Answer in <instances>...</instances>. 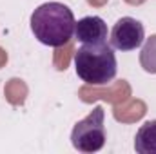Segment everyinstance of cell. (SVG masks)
Returning a JSON list of instances; mask_svg holds the SVG:
<instances>
[{
  "instance_id": "cell-9",
  "label": "cell",
  "mask_w": 156,
  "mask_h": 154,
  "mask_svg": "<svg viewBox=\"0 0 156 154\" xmlns=\"http://www.w3.org/2000/svg\"><path fill=\"white\" fill-rule=\"evenodd\" d=\"M4 94L7 98L9 103L13 105H22L26 102V96H27V85L24 83V80L20 78H13L5 83L4 87Z\"/></svg>"
},
{
  "instance_id": "cell-3",
  "label": "cell",
  "mask_w": 156,
  "mask_h": 154,
  "mask_svg": "<svg viewBox=\"0 0 156 154\" xmlns=\"http://www.w3.org/2000/svg\"><path fill=\"white\" fill-rule=\"evenodd\" d=\"M104 118H105L104 107L96 105L83 120L76 121V125L73 127V132H71V143L78 152H98L105 145L107 134H105Z\"/></svg>"
},
{
  "instance_id": "cell-12",
  "label": "cell",
  "mask_w": 156,
  "mask_h": 154,
  "mask_svg": "<svg viewBox=\"0 0 156 154\" xmlns=\"http://www.w3.org/2000/svg\"><path fill=\"white\" fill-rule=\"evenodd\" d=\"M5 64H7V53H5V51L0 47V69H2Z\"/></svg>"
},
{
  "instance_id": "cell-10",
  "label": "cell",
  "mask_w": 156,
  "mask_h": 154,
  "mask_svg": "<svg viewBox=\"0 0 156 154\" xmlns=\"http://www.w3.org/2000/svg\"><path fill=\"white\" fill-rule=\"evenodd\" d=\"M140 64L145 73L156 75V35H151L144 44L140 53Z\"/></svg>"
},
{
  "instance_id": "cell-11",
  "label": "cell",
  "mask_w": 156,
  "mask_h": 154,
  "mask_svg": "<svg viewBox=\"0 0 156 154\" xmlns=\"http://www.w3.org/2000/svg\"><path fill=\"white\" fill-rule=\"evenodd\" d=\"M73 53H75V47H73L71 42L66 44V45H62V47H56V51H55V58H53L55 67H56L58 71H66L67 65H69V60H71Z\"/></svg>"
},
{
  "instance_id": "cell-4",
  "label": "cell",
  "mask_w": 156,
  "mask_h": 154,
  "mask_svg": "<svg viewBox=\"0 0 156 154\" xmlns=\"http://www.w3.org/2000/svg\"><path fill=\"white\" fill-rule=\"evenodd\" d=\"M145 38V29L140 20L133 16L120 18L111 31V45L118 51H133L142 45Z\"/></svg>"
},
{
  "instance_id": "cell-7",
  "label": "cell",
  "mask_w": 156,
  "mask_h": 154,
  "mask_svg": "<svg viewBox=\"0 0 156 154\" xmlns=\"http://www.w3.org/2000/svg\"><path fill=\"white\" fill-rule=\"evenodd\" d=\"M134 151L140 154H156V120L145 121L134 138Z\"/></svg>"
},
{
  "instance_id": "cell-8",
  "label": "cell",
  "mask_w": 156,
  "mask_h": 154,
  "mask_svg": "<svg viewBox=\"0 0 156 154\" xmlns=\"http://www.w3.org/2000/svg\"><path fill=\"white\" fill-rule=\"evenodd\" d=\"M147 113V105L142 102V100H125L122 102V105L118 103L115 107V118L118 121H123V123H131V121H136L140 118H144V114Z\"/></svg>"
},
{
  "instance_id": "cell-5",
  "label": "cell",
  "mask_w": 156,
  "mask_h": 154,
  "mask_svg": "<svg viewBox=\"0 0 156 154\" xmlns=\"http://www.w3.org/2000/svg\"><path fill=\"white\" fill-rule=\"evenodd\" d=\"M78 96L82 102L85 103H93L96 100H105L109 103H122L125 102L129 96H131V85L125 82V80H118L115 82L109 89H96L93 85H83L80 91H78Z\"/></svg>"
},
{
  "instance_id": "cell-2",
  "label": "cell",
  "mask_w": 156,
  "mask_h": 154,
  "mask_svg": "<svg viewBox=\"0 0 156 154\" xmlns=\"http://www.w3.org/2000/svg\"><path fill=\"white\" fill-rule=\"evenodd\" d=\"M76 75L87 85H109L118 71L116 56L107 44H83L75 53Z\"/></svg>"
},
{
  "instance_id": "cell-1",
  "label": "cell",
  "mask_w": 156,
  "mask_h": 154,
  "mask_svg": "<svg viewBox=\"0 0 156 154\" xmlns=\"http://www.w3.org/2000/svg\"><path fill=\"white\" fill-rule=\"evenodd\" d=\"M75 15L60 2H45L31 15V31L40 44L49 47H62L75 35Z\"/></svg>"
},
{
  "instance_id": "cell-6",
  "label": "cell",
  "mask_w": 156,
  "mask_h": 154,
  "mask_svg": "<svg viewBox=\"0 0 156 154\" xmlns=\"http://www.w3.org/2000/svg\"><path fill=\"white\" fill-rule=\"evenodd\" d=\"M75 37L82 44H105L107 24L100 16H85L75 26Z\"/></svg>"
},
{
  "instance_id": "cell-14",
  "label": "cell",
  "mask_w": 156,
  "mask_h": 154,
  "mask_svg": "<svg viewBox=\"0 0 156 154\" xmlns=\"http://www.w3.org/2000/svg\"><path fill=\"white\" fill-rule=\"evenodd\" d=\"M127 4H131V5H140V4H144L145 0H125Z\"/></svg>"
},
{
  "instance_id": "cell-13",
  "label": "cell",
  "mask_w": 156,
  "mask_h": 154,
  "mask_svg": "<svg viewBox=\"0 0 156 154\" xmlns=\"http://www.w3.org/2000/svg\"><path fill=\"white\" fill-rule=\"evenodd\" d=\"M87 2H89V5H93V7H102V5L107 4V0H87Z\"/></svg>"
}]
</instances>
